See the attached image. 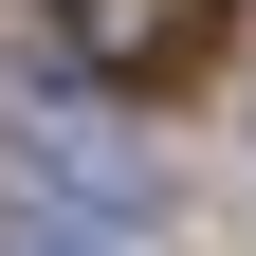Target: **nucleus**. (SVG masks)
<instances>
[{
	"mask_svg": "<svg viewBox=\"0 0 256 256\" xmlns=\"http://www.w3.org/2000/svg\"><path fill=\"white\" fill-rule=\"evenodd\" d=\"M55 37H74V74L146 92V74H183V55L220 37V0H55Z\"/></svg>",
	"mask_w": 256,
	"mask_h": 256,
	"instance_id": "f03ea898",
	"label": "nucleus"
},
{
	"mask_svg": "<svg viewBox=\"0 0 256 256\" xmlns=\"http://www.w3.org/2000/svg\"><path fill=\"white\" fill-rule=\"evenodd\" d=\"M0 256H128V238H110V220H74V202H18V220H0Z\"/></svg>",
	"mask_w": 256,
	"mask_h": 256,
	"instance_id": "7ed1b4c3",
	"label": "nucleus"
},
{
	"mask_svg": "<svg viewBox=\"0 0 256 256\" xmlns=\"http://www.w3.org/2000/svg\"><path fill=\"white\" fill-rule=\"evenodd\" d=\"M0 146H18L74 220H110V238L165 202V146H146L128 110H92V74H0Z\"/></svg>",
	"mask_w": 256,
	"mask_h": 256,
	"instance_id": "f257e3e1",
	"label": "nucleus"
}]
</instances>
